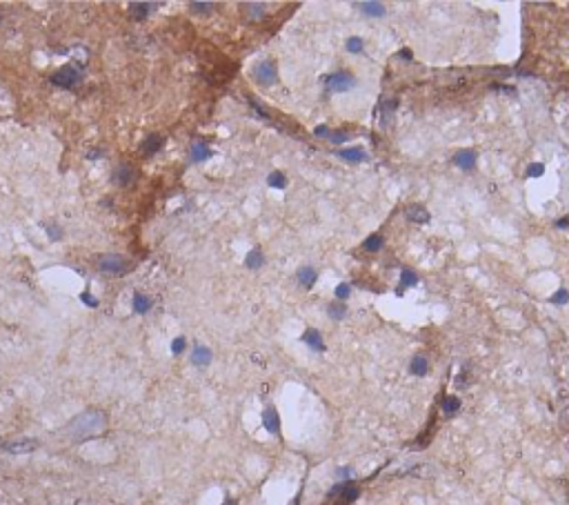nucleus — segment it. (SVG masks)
Returning <instances> with one entry per match:
<instances>
[{"instance_id": "nucleus-2", "label": "nucleus", "mask_w": 569, "mask_h": 505, "mask_svg": "<svg viewBox=\"0 0 569 505\" xmlns=\"http://www.w3.org/2000/svg\"><path fill=\"white\" fill-rule=\"evenodd\" d=\"M80 78H82L80 65H65L51 76V82L56 87H73L80 82Z\"/></svg>"}, {"instance_id": "nucleus-5", "label": "nucleus", "mask_w": 569, "mask_h": 505, "mask_svg": "<svg viewBox=\"0 0 569 505\" xmlns=\"http://www.w3.org/2000/svg\"><path fill=\"white\" fill-rule=\"evenodd\" d=\"M336 496L340 499V503H352V501L358 499V487L354 483H340L329 492L327 499H336Z\"/></svg>"}, {"instance_id": "nucleus-16", "label": "nucleus", "mask_w": 569, "mask_h": 505, "mask_svg": "<svg viewBox=\"0 0 569 505\" xmlns=\"http://www.w3.org/2000/svg\"><path fill=\"white\" fill-rule=\"evenodd\" d=\"M151 305H154V301H151L149 296H145V294H136L134 296V312L136 314H147L151 309Z\"/></svg>"}, {"instance_id": "nucleus-35", "label": "nucleus", "mask_w": 569, "mask_h": 505, "mask_svg": "<svg viewBox=\"0 0 569 505\" xmlns=\"http://www.w3.org/2000/svg\"><path fill=\"white\" fill-rule=\"evenodd\" d=\"M183 350H185V338L180 336V338H176V341L171 343V352H174V354H180Z\"/></svg>"}, {"instance_id": "nucleus-18", "label": "nucleus", "mask_w": 569, "mask_h": 505, "mask_svg": "<svg viewBox=\"0 0 569 505\" xmlns=\"http://www.w3.org/2000/svg\"><path fill=\"white\" fill-rule=\"evenodd\" d=\"M401 278H403V283L398 285V296H401L403 292H405V287H414L416 283H418V278H416V274H414V270H403L401 272Z\"/></svg>"}, {"instance_id": "nucleus-28", "label": "nucleus", "mask_w": 569, "mask_h": 505, "mask_svg": "<svg viewBox=\"0 0 569 505\" xmlns=\"http://www.w3.org/2000/svg\"><path fill=\"white\" fill-rule=\"evenodd\" d=\"M380 247H382V238H380V236H369V238L365 241V250L367 252H378Z\"/></svg>"}, {"instance_id": "nucleus-43", "label": "nucleus", "mask_w": 569, "mask_h": 505, "mask_svg": "<svg viewBox=\"0 0 569 505\" xmlns=\"http://www.w3.org/2000/svg\"><path fill=\"white\" fill-rule=\"evenodd\" d=\"M222 505H238V503H236V501H232V499H227V501H225V503H222Z\"/></svg>"}, {"instance_id": "nucleus-31", "label": "nucleus", "mask_w": 569, "mask_h": 505, "mask_svg": "<svg viewBox=\"0 0 569 505\" xmlns=\"http://www.w3.org/2000/svg\"><path fill=\"white\" fill-rule=\"evenodd\" d=\"M45 229H47V236H49V238H53V241L63 238V231H60L56 225H53V227H51V225H45Z\"/></svg>"}, {"instance_id": "nucleus-20", "label": "nucleus", "mask_w": 569, "mask_h": 505, "mask_svg": "<svg viewBox=\"0 0 569 505\" xmlns=\"http://www.w3.org/2000/svg\"><path fill=\"white\" fill-rule=\"evenodd\" d=\"M407 218H409V221H414V223H427V221H429V212H427V209H423V207H416L414 205V207H409V209H407Z\"/></svg>"}, {"instance_id": "nucleus-39", "label": "nucleus", "mask_w": 569, "mask_h": 505, "mask_svg": "<svg viewBox=\"0 0 569 505\" xmlns=\"http://www.w3.org/2000/svg\"><path fill=\"white\" fill-rule=\"evenodd\" d=\"M327 134H329V129L325 125H318L316 127V136H320V138H327Z\"/></svg>"}, {"instance_id": "nucleus-23", "label": "nucleus", "mask_w": 569, "mask_h": 505, "mask_svg": "<svg viewBox=\"0 0 569 505\" xmlns=\"http://www.w3.org/2000/svg\"><path fill=\"white\" fill-rule=\"evenodd\" d=\"M460 409V401L456 399V396H447L443 403V412L447 414V416H451V414H456Z\"/></svg>"}, {"instance_id": "nucleus-25", "label": "nucleus", "mask_w": 569, "mask_h": 505, "mask_svg": "<svg viewBox=\"0 0 569 505\" xmlns=\"http://www.w3.org/2000/svg\"><path fill=\"white\" fill-rule=\"evenodd\" d=\"M267 183H269L271 187H276V189H284V187H287V178L283 176V172H274L269 178H267Z\"/></svg>"}, {"instance_id": "nucleus-1", "label": "nucleus", "mask_w": 569, "mask_h": 505, "mask_svg": "<svg viewBox=\"0 0 569 505\" xmlns=\"http://www.w3.org/2000/svg\"><path fill=\"white\" fill-rule=\"evenodd\" d=\"M107 425V414L92 409V412H82L80 416L71 421L67 425V434L73 441H85V438H92L96 434H100Z\"/></svg>"}, {"instance_id": "nucleus-37", "label": "nucleus", "mask_w": 569, "mask_h": 505, "mask_svg": "<svg viewBox=\"0 0 569 505\" xmlns=\"http://www.w3.org/2000/svg\"><path fill=\"white\" fill-rule=\"evenodd\" d=\"M347 138H349V136L345 134V131H336L333 136H329V140H332V143H336V145H338V143H345Z\"/></svg>"}, {"instance_id": "nucleus-6", "label": "nucleus", "mask_w": 569, "mask_h": 505, "mask_svg": "<svg viewBox=\"0 0 569 505\" xmlns=\"http://www.w3.org/2000/svg\"><path fill=\"white\" fill-rule=\"evenodd\" d=\"M254 76H256V80L261 82V85H274L276 82V67L271 63H261L258 67L254 69Z\"/></svg>"}, {"instance_id": "nucleus-40", "label": "nucleus", "mask_w": 569, "mask_h": 505, "mask_svg": "<svg viewBox=\"0 0 569 505\" xmlns=\"http://www.w3.org/2000/svg\"><path fill=\"white\" fill-rule=\"evenodd\" d=\"M398 58H403V60H411V51H409V49H403V51L398 53Z\"/></svg>"}, {"instance_id": "nucleus-32", "label": "nucleus", "mask_w": 569, "mask_h": 505, "mask_svg": "<svg viewBox=\"0 0 569 505\" xmlns=\"http://www.w3.org/2000/svg\"><path fill=\"white\" fill-rule=\"evenodd\" d=\"M360 47H362V40L360 38H349L347 40V49L352 53H358V51H360Z\"/></svg>"}, {"instance_id": "nucleus-22", "label": "nucleus", "mask_w": 569, "mask_h": 505, "mask_svg": "<svg viewBox=\"0 0 569 505\" xmlns=\"http://www.w3.org/2000/svg\"><path fill=\"white\" fill-rule=\"evenodd\" d=\"M358 7H360L367 16H382L385 14V5H380V2H360Z\"/></svg>"}, {"instance_id": "nucleus-30", "label": "nucleus", "mask_w": 569, "mask_h": 505, "mask_svg": "<svg viewBox=\"0 0 569 505\" xmlns=\"http://www.w3.org/2000/svg\"><path fill=\"white\" fill-rule=\"evenodd\" d=\"M189 7H191L193 11H198V14H207L209 9H213V5H212V2H191V5H189Z\"/></svg>"}, {"instance_id": "nucleus-14", "label": "nucleus", "mask_w": 569, "mask_h": 505, "mask_svg": "<svg viewBox=\"0 0 569 505\" xmlns=\"http://www.w3.org/2000/svg\"><path fill=\"white\" fill-rule=\"evenodd\" d=\"M303 341L307 343L311 350H316V352H323L325 350V343H323V338H320V334L316 332V329H307V332H305V336H303Z\"/></svg>"}, {"instance_id": "nucleus-33", "label": "nucleus", "mask_w": 569, "mask_h": 505, "mask_svg": "<svg viewBox=\"0 0 569 505\" xmlns=\"http://www.w3.org/2000/svg\"><path fill=\"white\" fill-rule=\"evenodd\" d=\"M349 292H352V287H349L347 283H343V285H338V287H336V296H338V299H340V301H343V299H347V296H349Z\"/></svg>"}, {"instance_id": "nucleus-29", "label": "nucleus", "mask_w": 569, "mask_h": 505, "mask_svg": "<svg viewBox=\"0 0 569 505\" xmlns=\"http://www.w3.org/2000/svg\"><path fill=\"white\" fill-rule=\"evenodd\" d=\"M245 7L249 9L251 18H262L265 16V5H245Z\"/></svg>"}, {"instance_id": "nucleus-4", "label": "nucleus", "mask_w": 569, "mask_h": 505, "mask_svg": "<svg viewBox=\"0 0 569 505\" xmlns=\"http://www.w3.org/2000/svg\"><path fill=\"white\" fill-rule=\"evenodd\" d=\"M98 267H100L102 272H107V274H122V272L127 270V263H125L122 256L109 254V256H102L100 263H98Z\"/></svg>"}, {"instance_id": "nucleus-21", "label": "nucleus", "mask_w": 569, "mask_h": 505, "mask_svg": "<svg viewBox=\"0 0 569 505\" xmlns=\"http://www.w3.org/2000/svg\"><path fill=\"white\" fill-rule=\"evenodd\" d=\"M298 280L303 287H311V285L316 283V272L311 270V267H303V270L298 272Z\"/></svg>"}, {"instance_id": "nucleus-42", "label": "nucleus", "mask_w": 569, "mask_h": 505, "mask_svg": "<svg viewBox=\"0 0 569 505\" xmlns=\"http://www.w3.org/2000/svg\"><path fill=\"white\" fill-rule=\"evenodd\" d=\"M556 225H558V227H563V229H567V227H569V218H563V221H558V223H556Z\"/></svg>"}, {"instance_id": "nucleus-26", "label": "nucleus", "mask_w": 569, "mask_h": 505, "mask_svg": "<svg viewBox=\"0 0 569 505\" xmlns=\"http://www.w3.org/2000/svg\"><path fill=\"white\" fill-rule=\"evenodd\" d=\"M261 265H262V252L261 250H254L247 254V267L256 270V267H261Z\"/></svg>"}, {"instance_id": "nucleus-11", "label": "nucleus", "mask_w": 569, "mask_h": 505, "mask_svg": "<svg viewBox=\"0 0 569 505\" xmlns=\"http://www.w3.org/2000/svg\"><path fill=\"white\" fill-rule=\"evenodd\" d=\"M262 421H265V428L269 429V434H278L280 423H278V412H276L274 407L265 409V414H262Z\"/></svg>"}, {"instance_id": "nucleus-36", "label": "nucleus", "mask_w": 569, "mask_h": 505, "mask_svg": "<svg viewBox=\"0 0 569 505\" xmlns=\"http://www.w3.org/2000/svg\"><path fill=\"white\" fill-rule=\"evenodd\" d=\"M82 303H85V305H89V307H98V301L94 299V296H92V294H89V292H85V294H82Z\"/></svg>"}, {"instance_id": "nucleus-24", "label": "nucleus", "mask_w": 569, "mask_h": 505, "mask_svg": "<svg viewBox=\"0 0 569 505\" xmlns=\"http://www.w3.org/2000/svg\"><path fill=\"white\" fill-rule=\"evenodd\" d=\"M411 372L418 376L427 374V358H425V356H416L414 361H411Z\"/></svg>"}, {"instance_id": "nucleus-8", "label": "nucleus", "mask_w": 569, "mask_h": 505, "mask_svg": "<svg viewBox=\"0 0 569 505\" xmlns=\"http://www.w3.org/2000/svg\"><path fill=\"white\" fill-rule=\"evenodd\" d=\"M163 145H165L163 136L151 134V136H147V138H145V143L140 145V150H142V154L151 156V154H156V152H160V147H163Z\"/></svg>"}, {"instance_id": "nucleus-41", "label": "nucleus", "mask_w": 569, "mask_h": 505, "mask_svg": "<svg viewBox=\"0 0 569 505\" xmlns=\"http://www.w3.org/2000/svg\"><path fill=\"white\" fill-rule=\"evenodd\" d=\"M87 158H100V152H98V150H92V152H87Z\"/></svg>"}, {"instance_id": "nucleus-13", "label": "nucleus", "mask_w": 569, "mask_h": 505, "mask_svg": "<svg viewBox=\"0 0 569 505\" xmlns=\"http://www.w3.org/2000/svg\"><path fill=\"white\" fill-rule=\"evenodd\" d=\"M394 111H396V101H394V98H387V101L380 102V123H382V125H389V121L394 118Z\"/></svg>"}, {"instance_id": "nucleus-10", "label": "nucleus", "mask_w": 569, "mask_h": 505, "mask_svg": "<svg viewBox=\"0 0 569 505\" xmlns=\"http://www.w3.org/2000/svg\"><path fill=\"white\" fill-rule=\"evenodd\" d=\"M212 156V150H209L205 143H193L191 145V163H203Z\"/></svg>"}, {"instance_id": "nucleus-34", "label": "nucleus", "mask_w": 569, "mask_h": 505, "mask_svg": "<svg viewBox=\"0 0 569 505\" xmlns=\"http://www.w3.org/2000/svg\"><path fill=\"white\" fill-rule=\"evenodd\" d=\"M567 301H569V294L565 292V289H560V292H556V294H554V299H551V303H556V305H558V303H567Z\"/></svg>"}, {"instance_id": "nucleus-7", "label": "nucleus", "mask_w": 569, "mask_h": 505, "mask_svg": "<svg viewBox=\"0 0 569 505\" xmlns=\"http://www.w3.org/2000/svg\"><path fill=\"white\" fill-rule=\"evenodd\" d=\"M36 448H38V441H34V438H18V441L5 445V450L11 454H29Z\"/></svg>"}, {"instance_id": "nucleus-9", "label": "nucleus", "mask_w": 569, "mask_h": 505, "mask_svg": "<svg viewBox=\"0 0 569 505\" xmlns=\"http://www.w3.org/2000/svg\"><path fill=\"white\" fill-rule=\"evenodd\" d=\"M131 178H134V169H131L129 165H118L116 172H114V183L120 185V187L129 185V183H131Z\"/></svg>"}, {"instance_id": "nucleus-17", "label": "nucleus", "mask_w": 569, "mask_h": 505, "mask_svg": "<svg viewBox=\"0 0 569 505\" xmlns=\"http://www.w3.org/2000/svg\"><path fill=\"white\" fill-rule=\"evenodd\" d=\"M338 154H340V158L349 160V163H362L367 158L360 147H349V150H343V152H338Z\"/></svg>"}, {"instance_id": "nucleus-12", "label": "nucleus", "mask_w": 569, "mask_h": 505, "mask_svg": "<svg viewBox=\"0 0 569 505\" xmlns=\"http://www.w3.org/2000/svg\"><path fill=\"white\" fill-rule=\"evenodd\" d=\"M191 361H193V365H198V367H205V365H209V361H212V352H209L207 347L198 345L196 350H193Z\"/></svg>"}, {"instance_id": "nucleus-15", "label": "nucleus", "mask_w": 569, "mask_h": 505, "mask_svg": "<svg viewBox=\"0 0 569 505\" xmlns=\"http://www.w3.org/2000/svg\"><path fill=\"white\" fill-rule=\"evenodd\" d=\"M156 7H158V5H154V2H131L129 11H131L134 18H145L151 9H156Z\"/></svg>"}, {"instance_id": "nucleus-44", "label": "nucleus", "mask_w": 569, "mask_h": 505, "mask_svg": "<svg viewBox=\"0 0 569 505\" xmlns=\"http://www.w3.org/2000/svg\"><path fill=\"white\" fill-rule=\"evenodd\" d=\"M298 503H300V496H296V499H294V501H291V503H289V505H298Z\"/></svg>"}, {"instance_id": "nucleus-27", "label": "nucleus", "mask_w": 569, "mask_h": 505, "mask_svg": "<svg viewBox=\"0 0 569 505\" xmlns=\"http://www.w3.org/2000/svg\"><path fill=\"white\" fill-rule=\"evenodd\" d=\"M327 312H329V316H332V318L340 321V318H343L345 314H347V307H345L343 303H332V305L327 307Z\"/></svg>"}, {"instance_id": "nucleus-38", "label": "nucleus", "mask_w": 569, "mask_h": 505, "mask_svg": "<svg viewBox=\"0 0 569 505\" xmlns=\"http://www.w3.org/2000/svg\"><path fill=\"white\" fill-rule=\"evenodd\" d=\"M545 172V167L540 163H534V165H529V176H540V174Z\"/></svg>"}, {"instance_id": "nucleus-19", "label": "nucleus", "mask_w": 569, "mask_h": 505, "mask_svg": "<svg viewBox=\"0 0 569 505\" xmlns=\"http://www.w3.org/2000/svg\"><path fill=\"white\" fill-rule=\"evenodd\" d=\"M453 163L458 165V167L463 169H472V165L476 163V154L474 152H460V154H456V158H453Z\"/></svg>"}, {"instance_id": "nucleus-3", "label": "nucleus", "mask_w": 569, "mask_h": 505, "mask_svg": "<svg viewBox=\"0 0 569 505\" xmlns=\"http://www.w3.org/2000/svg\"><path fill=\"white\" fill-rule=\"evenodd\" d=\"M354 85H356V80H354V76H352V74H347V72L332 74V76L327 78V89H329V92H347V89H354Z\"/></svg>"}]
</instances>
